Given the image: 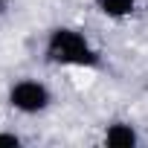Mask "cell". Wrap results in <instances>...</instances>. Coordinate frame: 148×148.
Returning <instances> with one entry per match:
<instances>
[{
    "label": "cell",
    "mask_w": 148,
    "mask_h": 148,
    "mask_svg": "<svg viewBox=\"0 0 148 148\" xmlns=\"http://www.w3.org/2000/svg\"><path fill=\"white\" fill-rule=\"evenodd\" d=\"M6 9H9V3H6V0H0V18L6 15Z\"/></svg>",
    "instance_id": "6"
},
{
    "label": "cell",
    "mask_w": 148,
    "mask_h": 148,
    "mask_svg": "<svg viewBox=\"0 0 148 148\" xmlns=\"http://www.w3.org/2000/svg\"><path fill=\"white\" fill-rule=\"evenodd\" d=\"M102 142H105L108 148H136V145H139V131H136L131 122L116 119V122H110V125L105 128Z\"/></svg>",
    "instance_id": "3"
},
{
    "label": "cell",
    "mask_w": 148,
    "mask_h": 148,
    "mask_svg": "<svg viewBox=\"0 0 148 148\" xmlns=\"http://www.w3.org/2000/svg\"><path fill=\"white\" fill-rule=\"evenodd\" d=\"M93 3H96L99 15H105L110 21H125V18H131L136 12L139 0H93Z\"/></svg>",
    "instance_id": "4"
},
{
    "label": "cell",
    "mask_w": 148,
    "mask_h": 148,
    "mask_svg": "<svg viewBox=\"0 0 148 148\" xmlns=\"http://www.w3.org/2000/svg\"><path fill=\"white\" fill-rule=\"evenodd\" d=\"M23 139L15 134V131H0V148H21Z\"/></svg>",
    "instance_id": "5"
},
{
    "label": "cell",
    "mask_w": 148,
    "mask_h": 148,
    "mask_svg": "<svg viewBox=\"0 0 148 148\" xmlns=\"http://www.w3.org/2000/svg\"><path fill=\"white\" fill-rule=\"evenodd\" d=\"M44 58L58 67H82V70L102 67V52L93 47V41L84 32L73 29V26H55L47 32Z\"/></svg>",
    "instance_id": "1"
},
{
    "label": "cell",
    "mask_w": 148,
    "mask_h": 148,
    "mask_svg": "<svg viewBox=\"0 0 148 148\" xmlns=\"http://www.w3.org/2000/svg\"><path fill=\"white\" fill-rule=\"evenodd\" d=\"M9 108L23 113V116H38L44 110H49L52 105V90L38 82V79H21L9 87V96H6Z\"/></svg>",
    "instance_id": "2"
}]
</instances>
